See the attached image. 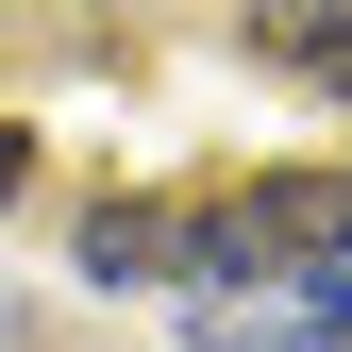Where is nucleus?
<instances>
[{"label":"nucleus","instance_id":"f257e3e1","mask_svg":"<svg viewBox=\"0 0 352 352\" xmlns=\"http://www.w3.org/2000/svg\"><path fill=\"white\" fill-rule=\"evenodd\" d=\"M252 51L302 84H352V0H252Z\"/></svg>","mask_w":352,"mask_h":352},{"label":"nucleus","instance_id":"f03ea898","mask_svg":"<svg viewBox=\"0 0 352 352\" xmlns=\"http://www.w3.org/2000/svg\"><path fill=\"white\" fill-rule=\"evenodd\" d=\"M84 269H101V285H151L168 269V218L151 201H101V218H84Z\"/></svg>","mask_w":352,"mask_h":352},{"label":"nucleus","instance_id":"7ed1b4c3","mask_svg":"<svg viewBox=\"0 0 352 352\" xmlns=\"http://www.w3.org/2000/svg\"><path fill=\"white\" fill-rule=\"evenodd\" d=\"M17 168H34V151H17V135H0V201H17Z\"/></svg>","mask_w":352,"mask_h":352}]
</instances>
